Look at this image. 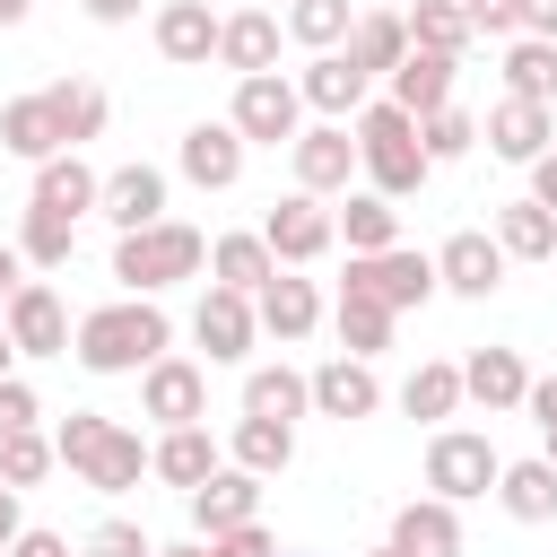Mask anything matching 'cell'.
Returning <instances> with one entry per match:
<instances>
[{
  "instance_id": "cell-1",
  "label": "cell",
  "mask_w": 557,
  "mask_h": 557,
  "mask_svg": "<svg viewBox=\"0 0 557 557\" xmlns=\"http://www.w3.org/2000/svg\"><path fill=\"white\" fill-rule=\"evenodd\" d=\"M165 348H174V322H165L157 296H113V305L78 313V331H70V357H78L87 374H139V366H157Z\"/></svg>"
},
{
  "instance_id": "cell-2",
  "label": "cell",
  "mask_w": 557,
  "mask_h": 557,
  "mask_svg": "<svg viewBox=\"0 0 557 557\" xmlns=\"http://www.w3.org/2000/svg\"><path fill=\"white\" fill-rule=\"evenodd\" d=\"M348 139H357V165H366V183L383 191V200H409L435 165H426V148H418V113H400L392 96L383 104H357L348 113Z\"/></svg>"
},
{
  "instance_id": "cell-3",
  "label": "cell",
  "mask_w": 557,
  "mask_h": 557,
  "mask_svg": "<svg viewBox=\"0 0 557 557\" xmlns=\"http://www.w3.org/2000/svg\"><path fill=\"white\" fill-rule=\"evenodd\" d=\"M209 261V244H200V226H183V218H157V226H131L122 244H113V278L131 287V296H165L174 278H191Z\"/></svg>"
},
{
  "instance_id": "cell-4",
  "label": "cell",
  "mask_w": 557,
  "mask_h": 557,
  "mask_svg": "<svg viewBox=\"0 0 557 557\" xmlns=\"http://www.w3.org/2000/svg\"><path fill=\"white\" fill-rule=\"evenodd\" d=\"M339 296H374V305L409 313V305H426V296H435V252H409V244L348 252V278H339Z\"/></svg>"
},
{
  "instance_id": "cell-5",
  "label": "cell",
  "mask_w": 557,
  "mask_h": 557,
  "mask_svg": "<svg viewBox=\"0 0 557 557\" xmlns=\"http://www.w3.org/2000/svg\"><path fill=\"white\" fill-rule=\"evenodd\" d=\"M496 444L487 435H470V426H435V444H426V496H444V505H470V496H487L496 487Z\"/></svg>"
},
{
  "instance_id": "cell-6",
  "label": "cell",
  "mask_w": 557,
  "mask_h": 557,
  "mask_svg": "<svg viewBox=\"0 0 557 557\" xmlns=\"http://www.w3.org/2000/svg\"><path fill=\"white\" fill-rule=\"evenodd\" d=\"M235 131H244V148L261 139V148H278V139H296L305 131V96H296V78H278V70H261V78H235V113H226Z\"/></svg>"
},
{
  "instance_id": "cell-7",
  "label": "cell",
  "mask_w": 557,
  "mask_h": 557,
  "mask_svg": "<svg viewBox=\"0 0 557 557\" xmlns=\"http://www.w3.org/2000/svg\"><path fill=\"white\" fill-rule=\"evenodd\" d=\"M261 244L278 252V270H305V261H322V252L339 244V226H331V200H313V191H287V200H270V218H261Z\"/></svg>"
},
{
  "instance_id": "cell-8",
  "label": "cell",
  "mask_w": 557,
  "mask_h": 557,
  "mask_svg": "<svg viewBox=\"0 0 557 557\" xmlns=\"http://www.w3.org/2000/svg\"><path fill=\"white\" fill-rule=\"evenodd\" d=\"M139 418H157V426H200V418H209V374H200L191 357L139 366Z\"/></svg>"
},
{
  "instance_id": "cell-9",
  "label": "cell",
  "mask_w": 557,
  "mask_h": 557,
  "mask_svg": "<svg viewBox=\"0 0 557 557\" xmlns=\"http://www.w3.org/2000/svg\"><path fill=\"white\" fill-rule=\"evenodd\" d=\"M191 339L209 348V366H244V357H252V339H261L252 296H235V287H218V278H209V296H200V313H191Z\"/></svg>"
},
{
  "instance_id": "cell-10",
  "label": "cell",
  "mask_w": 557,
  "mask_h": 557,
  "mask_svg": "<svg viewBox=\"0 0 557 557\" xmlns=\"http://www.w3.org/2000/svg\"><path fill=\"white\" fill-rule=\"evenodd\" d=\"M287 157H296V191H313V200L348 191V174H357V139H348V122H313V131H296Z\"/></svg>"
},
{
  "instance_id": "cell-11",
  "label": "cell",
  "mask_w": 557,
  "mask_h": 557,
  "mask_svg": "<svg viewBox=\"0 0 557 557\" xmlns=\"http://www.w3.org/2000/svg\"><path fill=\"white\" fill-rule=\"evenodd\" d=\"M435 287H453V296L487 305V296L505 287V252H496V235H479V226L444 235V252H435Z\"/></svg>"
},
{
  "instance_id": "cell-12",
  "label": "cell",
  "mask_w": 557,
  "mask_h": 557,
  "mask_svg": "<svg viewBox=\"0 0 557 557\" xmlns=\"http://www.w3.org/2000/svg\"><path fill=\"white\" fill-rule=\"evenodd\" d=\"M0 322H9L17 357H70V313H61V296H52L44 278H26V287L0 305Z\"/></svg>"
},
{
  "instance_id": "cell-13",
  "label": "cell",
  "mask_w": 557,
  "mask_h": 557,
  "mask_svg": "<svg viewBox=\"0 0 557 557\" xmlns=\"http://www.w3.org/2000/svg\"><path fill=\"white\" fill-rule=\"evenodd\" d=\"M305 383H313V418H339V426H357V418H374V409H383V383H374V366H366V357H348V348H339L331 366H313Z\"/></svg>"
},
{
  "instance_id": "cell-14",
  "label": "cell",
  "mask_w": 557,
  "mask_h": 557,
  "mask_svg": "<svg viewBox=\"0 0 557 557\" xmlns=\"http://www.w3.org/2000/svg\"><path fill=\"white\" fill-rule=\"evenodd\" d=\"M183 505H191V531H200V540H218V531H235V522H252V513H261V479H252V470H235V461H218Z\"/></svg>"
},
{
  "instance_id": "cell-15",
  "label": "cell",
  "mask_w": 557,
  "mask_h": 557,
  "mask_svg": "<svg viewBox=\"0 0 557 557\" xmlns=\"http://www.w3.org/2000/svg\"><path fill=\"white\" fill-rule=\"evenodd\" d=\"M183 174L200 191H235L244 183V131L235 122H191L183 131Z\"/></svg>"
},
{
  "instance_id": "cell-16",
  "label": "cell",
  "mask_w": 557,
  "mask_h": 557,
  "mask_svg": "<svg viewBox=\"0 0 557 557\" xmlns=\"http://www.w3.org/2000/svg\"><path fill=\"white\" fill-rule=\"evenodd\" d=\"M392 548H400V557H461V505L409 496V505L392 513Z\"/></svg>"
},
{
  "instance_id": "cell-17",
  "label": "cell",
  "mask_w": 557,
  "mask_h": 557,
  "mask_svg": "<svg viewBox=\"0 0 557 557\" xmlns=\"http://www.w3.org/2000/svg\"><path fill=\"white\" fill-rule=\"evenodd\" d=\"M366 87H374V78H366L348 52H313V61H305V78H296V96H305L322 122H348V113L366 104Z\"/></svg>"
},
{
  "instance_id": "cell-18",
  "label": "cell",
  "mask_w": 557,
  "mask_h": 557,
  "mask_svg": "<svg viewBox=\"0 0 557 557\" xmlns=\"http://www.w3.org/2000/svg\"><path fill=\"white\" fill-rule=\"evenodd\" d=\"M0 148H9V157H26V165H44V157H61V148H70V139H61V113H52V96H44V87L0 104Z\"/></svg>"
},
{
  "instance_id": "cell-19",
  "label": "cell",
  "mask_w": 557,
  "mask_h": 557,
  "mask_svg": "<svg viewBox=\"0 0 557 557\" xmlns=\"http://www.w3.org/2000/svg\"><path fill=\"white\" fill-rule=\"evenodd\" d=\"M96 191H104V174H96V165H78V148H61V157H44V165H35V200H26V209H52V218H70V226H78V218L96 209Z\"/></svg>"
},
{
  "instance_id": "cell-20",
  "label": "cell",
  "mask_w": 557,
  "mask_h": 557,
  "mask_svg": "<svg viewBox=\"0 0 557 557\" xmlns=\"http://www.w3.org/2000/svg\"><path fill=\"white\" fill-rule=\"evenodd\" d=\"M157 52H165L174 70H200V61L218 52V17H209V0H157Z\"/></svg>"
},
{
  "instance_id": "cell-21",
  "label": "cell",
  "mask_w": 557,
  "mask_h": 557,
  "mask_svg": "<svg viewBox=\"0 0 557 557\" xmlns=\"http://www.w3.org/2000/svg\"><path fill=\"white\" fill-rule=\"evenodd\" d=\"M218 61H226L235 78L278 70V17H270V9H235V17H218Z\"/></svg>"
},
{
  "instance_id": "cell-22",
  "label": "cell",
  "mask_w": 557,
  "mask_h": 557,
  "mask_svg": "<svg viewBox=\"0 0 557 557\" xmlns=\"http://www.w3.org/2000/svg\"><path fill=\"white\" fill-rule=\"evenodd\" d=\"M96 209H104L122 235H131V226H157V218H165V174H157V165H113L104 191H96Z\"/></svg>"
},
{
  "instance_id": "cell-23",
  "label": "cell",
  "mask_w": 557,
  "mask_h": 557,
  "mask_svg": "<svg viewBox=\"0 0 557 557\" xmlns=\"http://www.w3.org/2000/svg\"><path fill=\"white\" fill-rule=\"evenodd\" d=\"M218 461H226V453H218V435H209V426H165V435L148 444V470H157L165 487H183V496H191Z\"/></svg>"
},
{
  "instance_id": "cell-24",
  "label": "cell",
  "mask_w": 557,
  "mask_h": 557,
  "mask_svg": "<svg viewBox=\"0 0 557 557\" xmlns=\"http://www.w3.org/2000/svg\"><path fill=\"white\" fill-rule=\"evenodd\" d=\"M453 78H461V61L453 52H400V70H392V104L400 113H435V104H453Z\"/></svg>"
},
{
  "instance_id": "cell-25",
  "label": "cell",
  "mask_w": 557,
  "mask_h": 557,
  "mask_svg": "<svg viewBox=\"0 0 557 557\" xmlns=\"http://www.w3.org/2000/svg\"><path fill=\"white\" fill-rule=\"evenodd\" d=\"M548 131H557V122H548V104H531V96H505V104L487 113V131H479V139H487L505 165H531V157L548 148Z\"/></svg>"
},
{
  "instance_id": "cell-26",
  "label": "cell",
  "mask_w": 557,
  "mask_h": 557,
  "mask_svg": "<svg viewBox=\"0 0 557 557\" xmlns=\"http://www.w3.org/2000/svg\"><path fill=\"white\" fill-rule=\"evenodd\" d=\"M252 313H261V331H270V339H305V331L322 322V296H313V278L270 270V287L252 296Z\"/></svg>"
},
{
  "instance_id": "cell-27",
  "label": "cell",
  "mask_w": 557,
  "mask_h": 557,
  "mask_svg": "<svg viewBox=\"0 0 557 557\" xmlns=\"http://www.w3.org/2000/svg\"><path fill=\"white\" fill-rule=\"evenodd\" d=\"M522 392H531L522 348H479V357L461 366V400H479V409H522Z\"/></svg>"
},
{
  "instance_id": "cell-28",
  "label": "cell",
  "mask_w": 557,
  "mask_h": 557,
  "mask_svg": "<svg viewBox=\"0 0 557 557\" xmlns=\"http://www.w3.org/2000/svg\"><path fill=\"white\" fill-rule=\"evenodd\" d=\"M226 461H235V470H252V479H278V470L296 461V426H287V418H252V409H244V418H235V435H226Z\"/></svg>"
},
{
  "instance_id": "cell-29",
  "label": "cell",
  "mask_w": 557,
  "mask_h": 557,
  "mask_svg": "<svg viewBox=\"0 0 557 557\" xmlns=\"http://www.w3.org/2000/svg\"><path fill=\"white\" fill-rule=\"evenodd\" d=\"M78 479H87L96 496H131V487L148 479V444H139V426H104V444L78 461Z\"/></svg>"
},
{
  "instance_id": "cell-30",
  "label": "cell",
  "mask_w": 557,
  "mask_h": 557,
  "mask_svg": "<svg viewBox=\"0 0 557 557\" xmlns=\"http://www.w3.org/2000/svg\"><path fill=\"white\" fill-rule=\"evenodd\" d=\"M366 78H392L400 70V52H409V26H400V9H357V26H348V44H339Z\"/></svg>"
},
{
  "instance_id": "cell-31",
  "label": "cell",
  "mask_w": 557,
  "mask_h": 557,
  "mask_svg": "<svg viewBox=\"0 0 557 557\" xmlns=\"http://www.w3.org/2000/svg\"><path fill=\"white\" fill-rule=\"evenodd\" d=\"M496 505L513 513V522H557V461L540 453V461H505L496 470Z\"/></svg>"
},
{
  "instance_id": "cell-32",
  "label": "cell",
  "mask_w": 557,
  "mask_h": 557,
  "mask_svg": "<svg viewBox=\"0 0 557 557\" xmlns=\"http://www.w3.org/2000/svg\"><path fill=\"white\" fill-rule=\"evenodd\" d=\"M496 252H505V261H548V252H557V209L505 200V209H496Z\"/></svg>"
},
{
  "instance_id": "cell-33",
  "label": "cell",
  "mask_w": 557,
  "mask_h": 557,
  "mask_svg": "<svg viewBox=\"0 0 557 557\" xmlns=\"http://www.w3.org/2000/svg\"><path fill=\"white\" fill-rule=\"evenodd\" d=\"M270 270H278V252H270L261 235H218V244H209V278L235 287V296H261Z\"/></svg>"
},
{
  "instance_id": "cell-34",
  "label": "cell",
  "mask_w": 557,
  "mask_h": 557,
  "mask_svg": "<svg viewBox=\"0 0 557 557\" xmlns=\"http://www.w3.org/2000/svg\"><path fill=\"white\" fill-rule=\"evenodd\" d=\"M331 226L348 235V252H383V244H400V209H392L383 191H348V200L331 209Z\"/></svg>"
},
{
  "instance_id": "cell-35",
  "label": "cell",
  "mask_w": 557,
  "mask_h": 557,
  "mask_svg": "<svg viewBox=\"0 0 557 557\" xmlns=\"http://www.w3.org/2000/svg\"><path fill=\"white\" fill-rule=\"evenodd\" d=\"M244 409H252V418H287V426H296V418L313 409V383H305L296 366H252V374H244Z\"/></svg>"
},
{
  "instance_id": "cell-36",
  "label": "cell",
  "mask_w": 557,
  "mask_h": 557,
  "mask_svg": "<svg viewBox=\"0 0 557 557\" xmlns=\"http://www.w3.org/2000/svg\"><path fill=\"white\" fill-rule=\"evenodd\" d=\"M505 96L557 104V44H548V35H513V44H505Z\"/></svg>"
},
{
  "instance_id": "cell-37",
  "label": "cell",
  "mask_w": 557,
  "mask_h": 557,
  "mask_svg": "<svg viewBox=\"0 0 557 557\" xmlns=\"http://www.w3.org/2000/svg\"><path fill=\"white\" fill-rule=\"evenodd\" d=\"M348 26H357V0H287V35L313 52H339Z\"/></svg>"
},
{
  "instance_id": "cell-38",
  "label": "cell",
  "mask_w": 557,
  "mask_h": 557,
  "mask_svg": "<svg viewBox=\"0 0 557 557\" xmlns=\"http://www.w3.org/2000/svg\"><path fill=\"white\" fill-rule=\"evenodd\" d=\"M400 26H409V44H418V52H453V61H461V44H470V17H461V0H418Z\"/></svg>"
},
{
  "instance_id": "cell-39",
  "label": "cell",
  "mask_w": 557,
  "mask_h": 557,
  "mask_svg": "<svg viewBox=\"0 0 557 557\" xmlns=\"http://www.w3.org/2000/svg\"><path fill=\"white\" fill-rule=\"evenodd\" d=\"M400 409H409V418H453V409H461V366L426 357V366L400 383Z\"/></svg>"
},
{
  "instance_id": "cell-40",
  "label": "cell",
  "mask_w": 557,
  "mask_h": 557,
  "mask_svg": "<svg viewBox=\"0 0 557 557\" xmlns=\"http://www.w3.org/2000/svg\"><path fill=\"white\" fill-rule=\"evenodd\" d=\"M44 96H52V113H61V139H70V148H78V139H96V131H104V113H113V104H104V87H87V78H61V87H44Z\"/></svg>"
},
{
  "instance_id": "cell-41",
  "label": "cell",
  "mask_w": 557,
  "mask_h": 557,
  "mask_svg": "<svg viewBox=\"0 0 557 557\" xmlns=\"http://www.w3.org/2000/svg\"><path fill=\"white\" fill-rule=\"evenodd\" d=\"M418 148H426V165H453V157L479 148V122L461 104H435V113H418Z\"/></svg>"
},
{
  "instance_id": "cell-42",
  "label": "cell",
  "mask_w": 557,
  "mask_h": 557,
  "mask_svg": "<svg viewBox=\"0 0 557 557\" xmlns=\"http://www.w3.org/2000/svg\"><path fill=\"white\" fill-rule=\"evenodd\" d=\"M17 252H26L35 270H70V252H78V226H70V218H52V209H26V226H17Z\"/></svg>"
},
{
  "instance_id": "cell-43",
  "label": "cell",
  "mask_w": 557,
  "mask_h": 557,
  "mask_svg": "<svg viewBox=\"0 0 557 557\" xmlns=\"http://www.w3.org/2000/svg\"><path fill=\"white\" fill-rule=\"evenodd\" d=\"M339 348H348V357L392 348V305H374V296H339Z\"/></svg>"
},
{
  "instance_id": "cell-44",
  "label": "cell",
  "mask_w": 557,
  "mask_h": 557,
  "mask_svg": "<svg viewBox=\"0 0 557 557\" xmlns=\"http://www.w3.org/2000/svg\"><path fill=\"white\" fill-rule=\"evenodd\" d=\"M44 470H52V435H35V426L0 435V487H35Z\"/></svg>"
},
{
  "instance_id": "cell-45",
  "label": "cell",
  "mask_w": 557,
  "mask_h": 557,
  "mask_svg": "<svg viewBox=\"0 0 557 557\" xmlns=\"http://www.w3.org/2000/svg\"><path fill=\"white\" fill-rule=\"evenodd\" d=\"M104 426H113L104 409H70V418L52 426V461H70V470H78V461H87V453L104 444Z\"/></svg>"
},
{
  "instance_id": "cell-46",
  "label": "cell",
  "mask_w": 557,
  "mask_h": 557,
  "mask_svg": "<svg viewBox=\"0 0 557 557\" xmlns=\"http://www.w3.org/2000/svg\"><path fill=\"white\" fill-rule=\"evenodd\" d=\"M78 557H157V540H148L139 522H122V513H113V522H96V531H87V548H78Z\"/></svg>"
},
{
  "instance_id": "cell-47",
  "label": "cell",
  "mask_w": 557,
  "mask_h": 557,
  "mask_svg": "<svg viewBox=\"0 0 557 557\" xmlns=\"http://www.w3.org/2000/svg\"><path fill=\"white\" fill-rule=\"evenodd\" d=\"M461 17H470V35H522V0H461Z\"/></svg>"
},
{
  "instance_id": "cell-48",
  "label": "cell",
  "mask_w": 557,
  "mask_h": 557,
  "mask_svg": "<svg viewBox=\"0 0 557 557\" xmlns=\"http://www.w3.org/2000/svg\"><path fill=\"white\" fill-rule=\"evenodd\" d=\"M209 557H278V540H270V531H261V513H252V522L218 531V540H209Z\"/></svg>"
},
{
  "instance_id": "cell-49",
  "label": "cell",
  "mask_w": 557,
  "mask_h": 557,
  "mask_svg": "<svg viewBox=\"0 0 557 557\" xmlns=\"http://www.w3.org/2000/svg\"><path fill=\"white\" fill-rule=\"evenodd\" d=\"M44 409H35V392L17 383V374H0V435H17V426H35Z\"/></svg>"
},
{
  "instance_id": "cell-50",
  "label": "cell",
  "mask_w": 557,
  "mask_h": 557,
  "mask_svg": "<svg viewBox=\"0 0 557 557\" xmlns=\"http://www.w3.org/2000/svg\"><path fill=\"white\" fill-rule=\"evenodd\" d=\"M0 557H70V540H61V531H17Z\"/></svg>"
},
{
  "instance_id": "cell-51",
  "label": "cell",
  "mask_w": 557,
  "mask_h": 557,
  "mask_svg": "<svg viewBox=\"0 0 557 557\" xmlns=\"http://www.w3.org/2000/svg\"><path fill=\"white\" fill-rule=\"evenodd\" d=\"M531 200H540V209H557V148H540V157H531Z\"/></svg>"
},
{
  "instance_id": "cell-52",
  "label": "cell",
  "mask_w": 557,
  "mask_h": 557,
  "mask_svg": "<svg viewBox=\"0 0 557 557\" xmlns=\"http://www.w3.org/2000/svg\"><path fill=\"white\" fill-rule=\"evenodd\" d=\"M139 9H148V0H87V17H96V26H131Z\"/></svg>"
},
{
  "instance_id": "cell-53",
  "label": "cell",
  "mask_w": 557,
  "mask_h": 557,
  "mask_svg": "<svg viewBox=\"0 0 557 557\" xmlns=\"http://www.w3.org/2000/svg\"><path fill=\"white\" fill-rule=\"evenodd\" d=\"M17 287H26V252H17V244H0V305H9Z\"/></svg>"
},
{
  "instance_id": "cell-54",
  "label": "cell",
  "mask_w": 557,
  "mask_h": 557,
  "mask_svg": "<svg viewBox=\"0 0 557 557\" xmlns=\"http://www.w3.org/2000/svg\"><path fill=\"white\" fill-rule=\"evenodd\" d=\"M522 35H548L557 44V0H522Z\"/></svg>"
},
{
  "instance_id": "cell-55",
  "label": "cell",
  "mask_w": 557,
  "mask_h": 557,
  "mask_svg": "<svg viewBox=\"0 0 557 557\" xmlns=\"http://www.w3.org/2000/svg\"><path fill=\"white\" fill-rule=\"evenodd\" d=\"M17 531H26V513H17V487H0V548H9Z\"/></svg>"
},
{
  "instance_id": "cell-56",
  "label": "cell",
  "mask_w": 557,
  "mask_h": 557,
  "mask_svg": "<svg viewBox=\"0 0 557 557\" xmlns=\"http://www.w3.org/2000/svg\"><path fill=\"white\" fill-rule=\"evenodd\" d=\"M9 366H17V339H9V322H0V374H9Z\"/></svg>"
},
{
  "instance_id": "cell-57",
  "label": "cell",
  "mask_w": 557,
  "mask_h": 557,
  "mask_svg": "<svg viewBox=\"0 0 557 557\" xmlns=\"http://www.w3.org/2000/svg\"><path fill=\"white\" fill-rule=\"evenodd\" d=\"M26 9H35V0H0V26H17V17H26Z\"/></svg>"
},
{
  "instance_id": "cell-58",
  "label": "cell",
  "mask_w": 557,
  "mask_h": 557,
  "mask_svg": "<svg viewBox=\"0 0 557 557\" xmlns=\"http://www.w3.org/2000/svg\"><path fill=\"white\" fill-rule=\"evenodd\" d=\"M540 444H548V461H557V418H540Z\"/></svg>"
},
{
  "instance_id": "cell-59",
  "label": "cell",
  "mask_w": 557,
  "mask_h": 557,
  "mask_svg": "<svg viewBox=\"0 0 557 557\" xmlns=\"http://www.w3.org/2000/svg\"><path fill=\"white\" fill-rule=\"evenodd\" d=\"M157 557H209V540H191V548H157Z\"/></svg>"
},
{
  "instance_id": "cell-60",
  "label": "cell",
  "mask_w": 557,
  "mask_h": 557,
  "mask_svg": "<svg viewBox=\"0 0 557 557\" xmlns=\"http://www.w3.org/2000/svg\"><path fill=\"white\" fill-rule=\"evenodd\" d=\"M366 557H400V548H392V540H383V548H366Z\"/></svg>"
},
{
  "instance_id": "cell-61",
  "label": "cell",
  "mask_w": 557,
  "mask_h": 557,
  "mask_svg": "<svg viewBox=\"0 0 557 557\" xmlns=\"http://www.w3.org/2000/svg\"><path fill=\"white\" fill-rule=\"evenodd\" d=\"M278 557H305V548H278Z\"/></svg>"
},
{
  "instance_id": "cell-62",
  "label": "cell",
  "mask_w": 557,
  "mask_h": 557,
  "mask_svg": "<svg viewBox=\"0 0 557 557\" xmlns=\"http://www.w3.org/2000/svg\"><path fill=\"white\" fill-rule=\"evenodd\" d=\"M548 261H557V252H548Z\"/></svg>"
}]
</instances>
